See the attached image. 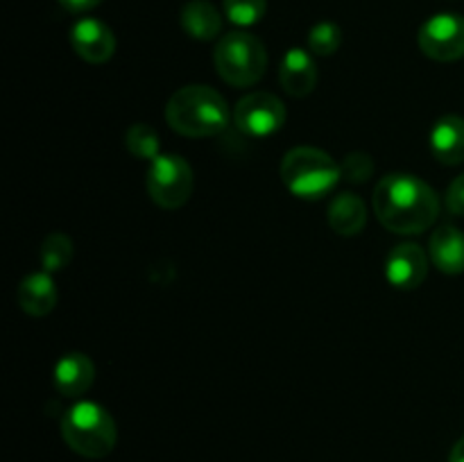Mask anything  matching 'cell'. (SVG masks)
I'll list each match as a JSON object with an SVG mask.
<instances>
[{
	"instance_id": "1",
	"label": "cell",
	"mask_w": 464,
	"mask_h": 462,
	"mask_svg": "<svg viewBox=\"0 0 464 462\" xmlns=\"http://www.w3.org/2000/svg\"><path fill=\"white\" fill-rule=\"evenodd\" d=\"M374 213L392 234H421L438 220L440 197L420 177L388 175L374 188Z\"/></svg>"
},
{
	"instance_id": "2",
	"label": "cell",
	"mask_w": 464,
	"mask_h": 462,
	"mask_svg": "<svg viewBox=\"0 0 464 462\" xmlns=\"http://www.w3.org/2000/svg\"><path fill=\"white\" fill-rule=\"evenodd\" d=\"M166 120L172 131L188 139H208L227 130L234 113L229 104L207 84L181 86L166 104Z\"/></svg>"
},
{
	"instance_id": "3",
	"label": "cell",
	"mask_w": 464,
	"mask_h": 462,
	"mask_svg": "<svg viewBox=\"0 0 464 462\" xmlns=\"http://www.w3.org/2000/svg\"><path fill=\"white\" fill-rule=\"evenodd\" d=\"M62 438L77 456L100 460L116 447V421L100 403L80 401L63 415Z\"/></svg>"
},
{
	"instance_id": "4",
	"label": "cell",
	"mask_w": 464,
	"mask_h": 462,
	"mask_svg": "<svg viewBox=\"0 0 464 462\" xmlns=\"http://www.w3.org/2000/svg\"><path fill=\"white\" fill-rule=\"evenodd\" d=\"M343 179V168L324 149H290L281 161V181L299 199H322Z\"/></svg>"
},
{
	"instance_id": "5",
	"label": "cell",
	"mask_w": 464,
	"mask_h": 462,
	"mask_svg": "<svg viewBox=\"0 0 464 462\" xmlns=\"http://www.w3.org/2000/svg\"><path fill=\"white\" fill-rule=\"evenodd\" d=\"M213 63H216L218 75L227 84L245 89V86L256 84L266 75L267 50L263 41L249 32H229L218 41L213 50Z\"/></svg>"
},
{
	"instance_id": "6",
	"label": "cell",
	"mask_w": 464,
	"mask_h": 462,
	"mask_svg": "<svg viewBox=\"0 0 464 462\" xmlns=\"http://www.w3.org/2000/svg\"><path fill=\"white\" fill-rule=\"evenodd\" d=\"M145 186L157 207L175 211L184 207L193 195L195 177L193 168L188 166L184 157L177 154H159L150 161L148 175H145Z\"/></svg>"
},
{
	"instance_id": "7",
	"label": "cell",
	"mask_w": 464,
	"mask_h": 462,
	"mask_svg": "<svg viewBox=\"0 0 464 462\" xmlns=\"http://www.w3.org/2000/svg\"><path fill=\"white\" fill-rule=\"evenodd\" d=\"M285 122V104L267 91H254L238 100L234 109V125L249 139H266L276 134Z\"/></svg>"
},
{
	"instance_id": "8",
	"label": "cell",
	"mask_w": 464,
	"mask_h": 462,
	"mask_svg": "<svg viewBox=\"0 0 464 462\" xmlns=\"http://www.w3.org/2000/svg\"><path fill=\"white\" fill-rule=\"evenodd\" d=\"M417 43L433 62H458L464 57V16L451 12L430 16L421 25Z\"/></svg>"
},
{
	"instance_id": "9",
	"label": "cell",
	"mask_w": 464,
	"mask_h": 462,
	"mask_svg": "<svg viewBox=\"0 0 464 462\" xmlns=\"http://www.w3.org/2000/svg\"><path fill=\"white\" fill-rule=\"evenodd\" d=\"M71 45L84 62L104 63L116 53V36L98 18H80L71 27Z\"/></svg>"
},
{
	"instance_id": "10",
	"label": "cell",
	"mask_w": 464,
	"mask_h": 462,
	"mask_svg": "<svg viewBox=\"0 0 464 462\" xmlns=\"http://www.w3.org/2000/svg\"><path fill=\"white\" fill-rule=\"evenodd\" d=\"M429 274V256L415 243H403L390 252L385 261V276L399 290H415Z\"/></svg>"
},
{
	"instance_id": "11",
	"label": "cell",
	"mask_w": 464,
	"mask_h": 462,
	"mask_svg": "<svg viewBox=\"0 0 464 462\" xmlns=\"http://www.w3.org/2000/svg\"><path fill=\"white\" fill-rule=\"evenodd\" d=\"M279 82L293 98H306L317 86V66L311 53L293 48L284 54L279 66Z\"/></svg>"
},
{
	"instance_id": "12",
	"label": "cell",
	"mask_w": 464,
	"mask_h": 462,
	"mask_svg": "<svg viewBox=\"0 0 464 462\" xmlns=\"http://www.w3.org/2000/svg\"><path fill=\"white\" fill-rule=\"evenodd\" d=\"M93 379L95 365L86 353L72 351L54 362V388H57L63 397H80V394H84L86 390L93 385Z\"/></svg>"
},
{
	"instance_id": "13",
	"label": "cell",
	"mask_w": 464,
	"mask_h": 462,
	"mask_svg": "<svg viewBox=\"0 0 464 462\" xmlns=\"http://www.w3.org/2000/svg\"><path fill=\"white\" fill-rule=\"evenodd\" d=\"M430 152L444 166L464 161V118L442 116L430 130Z\"/></svg>"
},
{
	"instance_id": "14",
	"label": "cell",
	"mask_w": 464,
	"mask_h": 462,
	"mask_svg": "<svg viewBox=\"0 0 464 462\" xmlns=\"http://www.w3.org/2000/svg\"><path fill=\"white\" fill-rule=\"evenodd\" d=\"M430 261L444 274H462L464 272V234L458 226L444 225L435 229L429 243Z\"/></svg>"
},
{
	"instance_id": "15",
	"label": "cell",
	"mask_w": 464,
	"mask_h": 462,
	"mask_svg": "<svg viewBox=\"0 0 464 462\" xmlns=\"http://www.w3.org/2000/svg\"><path fill=\"white\" fill-rule=\"evenodd\" d=\"M18 306L32 317H44L57 306V288L50 272H34L18 285Z\"/></svg>"
},
{
	"instance_id": "16",
	"label": "cell",
	"mask_w": 464,
	"mask_h": 462,
	"mask_svg": "<svg viewBox=\"0 0 464 462\" xmlns=\"http://www.w3.org/2000/svg\"><path fill=\"white\" fill-rule=\"evenodd\" d=\"M179 23L188 36L198 41H213L222 30V16L208 0H190L181 7Z\"/></svg>"
},
{
	"instance_id": "17",
	"label": "cell",
	"mask_w": 464,
	"mask_h": 462,
	"mask_svg": "<svg viewBox=\"0 0 464 462\" xmlns=\"http://www.w3.org/2000/svg\"><path fill=\"white\" fill-rule=\"evenodd\" d=\"M329 226L340 236H356L365 229L367 208L365 202L356 193H343L334 197L329 213H326Z\"/></svg>"
},
{
	"instance_id": "18",
	"label": "cell",
	"mask_w": 464,
	"mask_h": 462,
	"mask_svg": "<svg viewBox=\"0 0 464 462\" xmlns=\"http://www.w3.org/2000/svg\"><path fill=\"white\" fill-rule=\"evenodd\" d=\"M72 240L68 238L62 231H53L50 236H45V240L41 243V265H44V272H59L72 261Z\"/></svg>"
},
{
	"instance_id": "19",
	"label": "cell",
	"mask_w": 464,
	"mask_h": 462,
	"mask_svg": "<svg viewBox=\"0 0 464 462\" xmlns=\"http://www.w3.org/2000/svg\"><path fill=\"white\" fill-rule=\"evenodd\" d=\"M125 145L136 159H143V161H152V159H157L161 154L159 152L161 143H159L157 130L145 125V122H136V125H131L127 130Z\"/></svg>"
},
{
	"instance_id": "20",
	"label": "cell",
	"mask_w": 464,
	"mask_h": 462,
	"mask_svg": "<svg viewBox=\"0 0 464 462\" xmlns=\"http://www.w3.org/2000/svg\"><path fill=\"white\" fill-rule=\"evenodd\" d=\"M343 43V30L340 25L331 21H322L317 25L311 27L308 32V50L313 54H320V57H329Z\"/></svg>"
},
{
	"instance_id": "21",
	"label": "cell",
	"mask_w": 464,
	"mask_h": 462,
	"mask_svg": "<svg viewBox=\"0 0 464 462\" xmlns=\"http://www.w3.org/2000/svg\"><path fill=\"white\" fill-rule=\"evenodd\" d=\"M225 14L234 25L252 27L266 16L267 0H222Z\"/></svg>"
},
{
	"instance_id": "22",
	"label": "cell",
	"mask_w": 464,
	"mask_h": 462,
	"mask_svg": "<svg viewBox=\"0 0 464 462\" xmlns=\"http://www.w3.org/2000/svg\"><path fill=\"white\" fill-rule=\"evenodd\" d=\"M340 168H343V179L349 181V184H362V181L374 175V161L365 152L347 154Z\"/></svg>"
},
{
	"instance_id": "23",
	"label": "cell",
	"mask_w": 464,
	"mask_h": 462,
	"mask_svg": "<svg viewBox=\"0 0 464 462\" xmlns=\"http://www.w3.org/2000/svg\"><path fill=\"white\" fill-rule=\"evenodd\" d=\"M447 208L453 216L464 217V175L456 177L447 190Z\"/></svg>"
},
{
	"instance_id": "24",
	"label": "cell",
	"mask_w": 464,
	"mask_h": 462,
	"mask_svg": "<svg viewBox=\"0 0 464 462\" xmlns=\"http://www.w3.org/2000/svg\"><path fill=\"white\" fill-rule=\"evenodd\" d=\"M59 3H62V7L68 9V12L84 14V12H91L93 7H98L102 0H59Z\"/></svg>"
},
{
	"instance_id": "25",
	"label": "cell",
	"mask_w": 464,
	"mask_h": 462,
	"mask_svg": "<svg viewBox=\"0 0 464 462\" xmlns=\"http://www.w3.org/2000/svg\"><path fill=\"white\" fill-rule=\"evenodd\" d=\"M449 462H464V438L456 442V447L451 448V456H449Z\"/></svg>"
}]
</instances>
